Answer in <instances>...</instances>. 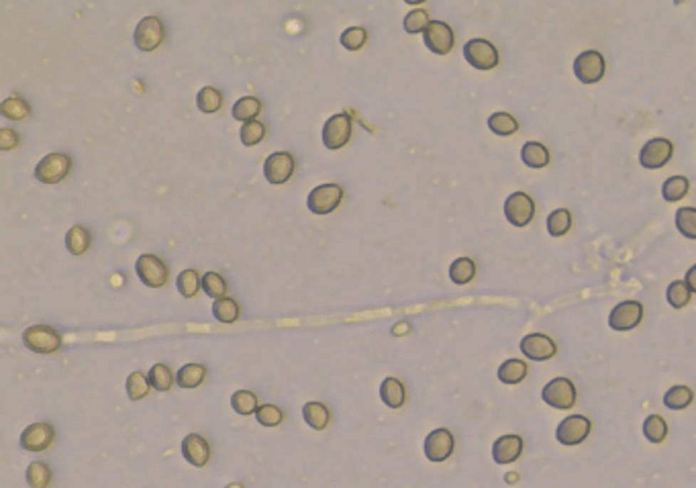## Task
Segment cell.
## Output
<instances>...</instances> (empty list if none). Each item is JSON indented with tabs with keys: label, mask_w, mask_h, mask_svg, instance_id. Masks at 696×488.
<instances>
[{
	"label": "cell",
	"mask_w": 696,
	"mask_h": 488,
	"mask_svg": "<svg viewBox=\"0 0 696 488\" xmlns=\"http://www.w3.org/2000/svg\"><path fill=\"white\" fill-rule=\"evenodd\" d=\"M23 343L33 353L49 355L61 348V337L49 325H31L23 331Z\"/></svg>",
	"instance_id": "1"
},
{
	"label": "cell",
	"mask_w": 696,
	"mask_h": 488,
	"mask_svg": "<svg viewBox=\"0 0 696 488\" xmlns=\"http://www.w3.org/2000/svg\"><path fill=\"white\" fill-rule=\"evenodd\" d=\"M72 170V160L66 153H47L35 166V180L43 184H60Z\"/></svg>",
	"instance_id": "2"
},
{
	"label": "cell",
	"mask_w": 696,
	"mask_h": 488,
	"mask_svg": "<svg viewBox=\"0 0 696 488\" xmlns=\"http://www.w3.org/2000/svg\"><path fill=\"white\" fill-rule=\"evenodd\" d=\"M166 39V27L162 19L157 16H145L137 23L135 33H133V43L141 51H153L164 43Z\"/></svg>",
	"instance_id": "3"
},
{
	"label": "cell",
	"mask_w": 696,
	"mask_h": 488,
	"mask_svg": "<svg viewBox=\"0 0 696 488\" xmlns=\"http://www.w3.org/2000/svg\"><path fill=\"white\" fill-rule=\"evenodd\" d=\"M541 398H544L549 407L563 411V409H572L574 407L578 393H576L574 382L570 380V378L560 376V378H554V380H549L545 384L544 390H541Z\"/></svg>",
	"instance_id": "4"
},
{
	"label": "cell",
	"mask_w": 696,
	"mask_h": 488,
	"mask_svg": "<svg viewBox=\"0 0 696 488\" xmlns=\"http://www.w3.org/2000/svg\"><path fill=\"white\" fill-rule=\"evenodd\" d=\"M353 133V123L348 113H337L329 117L323 127V143L327 150H341L346 147Z\"/></svg>",
	"instance_id": "5"
},
{
	"label": "cell",
	"mask_w": 696,
	"mask_h": 488,
	"mask_svg": "<svg viewBox=\"0 0 696 488\" xmlns=\"http://www.w3.org/2000/svg\"><path fill=\"white\" fill-rule=\"evenodd\" d=\"M341 200H343V188L339 184H321L311 190L306 204L311 213L329 214L341 204Z\"/></svg>",
	"instance_id": "6"
},
{
	"label": "cell",
	"mask_w": 696,
	"mask_h": 488,
	"mask_svg": "<svg viewBox=\"0 0 696 488\" xmlns=\"http://www.w3.org/2000/svg\"><path fill=\"white\" fill-rule=\"evenodd\" d=\"M464 58L472 68L482 70V72L497 68L500 61L499 49L486 39H469L464 46Z\"/></svg>",
	"instance_id": "7"
},
{
	"label": "cell",
	"mask_w": 696,
	"mask_h": 488,
	"mask_svg": "<svg viewBox=\"0 0 696 488\" xmlns=\"http://www.w3.org/2000/svg\"><path fill=\"white\" fill-rule=\"evenodd\" d=\"M135 274L145 286L162 289L167 282V266L162 258L153 254H143L135 261Z\"/></svg>",
	"instance_id": "8"
},
{
	"label": "cell",
	"mask_w": 696,
	"mask_h": 488,
	"mask_svg": "<svg viewBox=\"0 0 696 488\" xmlns=\"http://www.w3.org/2000/svg\"><path fill=\"white\" fill-rule=\"evenodd\" d=\"M606 70L605 58L601 51H582L574 61V74L582 84H596L598 80H603Z\"/></svg>",
	"instance_id": "9"
},
{
	"label": "cell",
	"mask_w": 696,
	"mask_h": 488,
	"mask_svg": "<svg viewBox=\"0 0 696 488\" xmlns=\"http://www.w3.org/2000/svg\"><path fill=\"white\" fill-rule=\"evenodd\" d=\"M504 217L515 227H527L535 217V202L527 192H513L504 200Z\"/></svg>",
	"instance_id": "10"
},
{
	"label": "cell",
	"mask_w": 696,
	"mask_h": 488,
	"mask_svg": "<svg viewBox=\"0 0 696 488\" xmlns=\"http://www.w3.org/2000/svg\"><path fill=\"white\" fill-rule=\"evenodd\" d=\"M423 41L429 51L437 53V56H447L455 43L454 29L443 23V21H431L427 25V29L423 31Z\"/></svg>",
	"instance_id": "11"
},
{
	"label": "cell",
	"mask_w": 696,
	"mask_h": 488,
	"mask_svg": "<svg viewBox=\"0 0 696 488\" xmlns=\"http://www.w3.org/2000/svg\"><path fill=\"white\" fill-rule=\"evenodd\" d=\"M674 153V143L666 137L650 139L639 153V164L648 170L664 168L668 162L672 160Z\"/></svg>",
	"instance_id": "12"
},
{
	"label": "cell",
	"mask_w": 696,
	"mask_h": 488,
	"mask_svg": "<svg viewBox=\"0 0 696 488\" xmlns=\"http://www.w3.org/2000/svg\"><path fill=\"white\" fill-rule=\"evenodd\" d=\"M592 423L584 415H570L556 429V437L561 445H580L591 435Z\"/></svg>",
	"instance_id": "13"
},
{
	"label": "cell",
	"mask_w": 696,
	"mask_h": 488,
	"mask_svg": "<svg viewBox=\"0 0 696 488\" xmlns=\"http://www.w3.org/2000/svg\"><path fill=\"white\" fill-rule=\"evenodd\" d=\"M643 319V305L639 301H623L613 306L608 315V325L615 331H631Z\"/></svg>",
	"instance_id": "14"
},
{
	"label": "cell",
	"mask_w": 696,
	"mask_h": 488,
	"mask_svg": "<svg viewBox=\"0 0 696 488\" xmlns=\"http://www.w3.org/2000/svg\"><path fill=\"white\" fill-rule=\"evenodd\" d=\"M296 168L294 155L288 152H276L264 162V176L270 184H286Z\"/></svg>",
	"instance_id": "15"
},
{
	"label": "cell",
	"mask_w": 696,
	"mask_h": 488,
	"mask_svg": "<svg viewBox=\"0 0 696 488\" xmlns=\"http://www.w3.org/2000/svg\"><path fill=\"white\" fill-rule=\"evenodd\" d=\"M455 440L450 429H435L425 437V456L429 462H445L454 454Z\"/></svg>",
	"instance_id": "16"
},
{
	"label": "cell",
	"mask_w": 696,
	"mask_h": 488,
	"mask_svg": "<svg viewBox=\"0 0 696 488\" xmlns=\"http://www.w3.org/2000/svg\"><path fill=\"white\" fill-rule=\"evenodd\" d=\"M521 351L533 362H545L551 360L558 353L556 341L545 333H529L521 339Z\"/></svg>",
	"instance_id": "17"
},
{
	"label": "cell",
	"mask_w": 696,
	"mask_h": 488,
	"mask_svg": "<svg viewBox=\"0 0 696 488\" xmlns=\"http://www.w3.org/2000/svg\"><path fill=\"white\" fill-rule=\"evenodd\" d=\"M53 437H56L53 427H51L49 423L39 421V423L29 425V427L21 433L19 443H21V447H23L25 452H43V450H47V447L53 443Z\"/></svg>",
	"instance_id": "18"
},
{
	"label": "cell",
	"mask_w": 696,
	"mask_h": 488,
	"mask_svg": "<svg viewBox=\"0 0 696 488\" xmlns=\"http://www.w3.org/2000/svg\"><path fill=\"white\" fill-rule=\"evenodd\" d=\"M182 456L188 464L197 466V468H202L209 464L211 460V447L204 437H200L198 433H188L184 440H182Z\"/></svg>",
	"instance_id": "19"
},
{
	"label": "cell",
	"mask_w": 696,
	"mask_h": 488,
	"mask_svg": "<svg viewBox=\"0 0 696 488\" xmlns=\"http://www.w3.org/2000/svg\"><path fill=\"white\" fill-rule=\"evenodd\" d=\"M521 454H523V437L513 435V433L502 435L492 445V458H494V462L499 466L513 464V462L521 458Z\"/></svg>",
	"instance_id": "20"
},
{
	"label": "cell",
	"mask_w": 696,
	"mask_h": 488,
	"mask_svg": "<svg viewBox=\"0 0 696 488\" xmlns=\"http://www.w3.org/2000/svg\"><path fill=\"white\" fill-rule=\"evenodd\" d=\"M380 398L386 407L390 409H400L407 400V390H405V384L398 380V378H386V380L380 384Z\"/></svg>",
	"instance_id": "21"
},
{
	"label": "cell",
	"mask_w": 696,
	"mask_h": 488,
	"mask_svg": "<svg viewBox=\"0 0 696 488\" xmlns=\"http://www.w3.org/2000/svg\"><path fill=\"white\" fill-rule=\"evenodd\" d=\"M527 372H529V368H527V364L523 360L511 358V360H507V362L500 364L497 376H499V380L502 384L515 386V384H521V382L527 378Z\"/></svg>",
	"instance_id": "22"
},
{
	"label": "cell",
	"mask_w": 696,
	"mask_h": 488,
	"mask_svg": "<svg viewBox=\"0 0 696 488\" xmlns=\"http://www.w3.org/2000/svg\"><path fill=\"white\" fill-rule=\"evenodd\" d=\"M92 237L90 231L82 225H72L68 233H66V249L72 254V256H82L90 249Z\"/></svg>",
	"instance_id": "23"
},
{
	"label": "cell",
	"mask_w": 696,
	"mask_h": 488,
	"mask_svg": "<svg viewBox=\"0 0 696 488\" xmlns=\"http://www.w3.org/2000/svg\"><path fill=\"white\" fill-rule=\"evenodd\" d=\"M521 160L529 168H545L549 164V152H547V147H545L544 143H539V141H527L523 145V150H521Z\"/></svg>",
	"instance_id": "24"
},
{
	"label": "cell",
	"mask_w": 696,
	"mask_h": 488,
	"mask_svg": "<svg viewBox=\"0 0 696 488\" xmlns=\"http://www.w3.org/2000/svg\"><path fill=\"white\" fill-rule=\"evenodd\" d=\"M303 417L306 421V425L317 431H323V429L329 425V419H331V412L327 409V405L323 403H306L303 407Z\"/></svg>",
	"instance_id": "25"
},
{
	"label": "cell",
	"mask_w": 696,
	"mask_h": 488,
	"mask_svg": "<svg viewBox=\"0 0 696 488\" xmlns=\"http://www.w3.org/2000/svg\"><path fill=\"white\" fill-rule=\"evenodd\" d=\"M695 400V393L692 388L684 386V384H678V386H672L664 395V405H666L670 411H684L686 407H690Z\"/></svg>",
	"instance_id": "26"
},
{
	"label": "cell",
	"mask_w": 696,
	"mask_h": 488,
	"mask_svg": "<svg viewBox=\"0 0 696 488\" xmlns=\"http://www.w3.org/2000/svg\"><path fill=\"white\" fill-rule=\"evenodd\" d=\"M261 100L259 98H256V96H243V98H239L235 105H233V119L235 121H241V123H249V121H256V117H258L259 113H261Z\"/></svg>",
	"instance_id": "27"
},
{
	"label": "cell",
	"mask_w": 696,
	"mask_h": 488,
	"mask_svg": "<svg viewBox=\"0 0 696 488\" xmlns=\"http://www.w3.org/2000/svg\"><path fill=\"white\" fill-rule=\"evenodd\" d=\"M488 129L499 137H509V135H515L519 131V123H516L513 115L500 110V113H494V115L488 117Z\"/></svg>",
	"instance_id": "28"
},
{
	"label": "cell",
	"mask_w": 696,
	"mask_h": 488,
	"mask_svg": "<svg viewBox=\"0 0 696 488\" xmlns=\"http://www.w3.org/2000/svg\"><path fill=\"white\" fill-rule=\"evenodd\" d=\"M0 115L9 121H25L31 115V107L21 96H9L0 105Z\"/></svg>",
	"instance_id": "29"
},
{
	"label": "cell",
	"mask_w": 696,
	"mask_h": 488,
	"mask_svg": "<svg viewBox=\"0 0 696 488\" xmlns=\"http://www.w3.org/2000/svg\"><path fill=\"white\" fill-rule=\"evenodd\" d=\"M476 276V264L472 258H457L450 266V278L457 286L469 284Z\"/></svg>",
	"instance_id": "30"
},
{
	"label": "cell",
	"mask_w": 696,
	"mask_h": 488,
	"mask_svg": "<svg viewBox=\"0 0 696 488\" xmlns=\"http://www.w3.org/2000/svg\"><path fill=\"white\" fill-rule=\"evenodd\" d=\"M241 315V308H239V303L231 296H225L221 301H214L212 305V317L219 321V323H235L239 319Z\"/></svg>",
	"instance_id": "31"
},
{
	"label": "cell",
	"mask_w": 696,
	"mask_h": 488,
	"mask_svg": "<svg viewBox=\"0 0 696 488\" xmlns=\"http://www.w3.org/2000/svg\"><path fill=\"white\" fill-rule=\"evenodd\" d=\"M204 378H207V368L202 364H186L176 374V382L180 384V388H197L204 382Z\"/></svg>",
	"instance_id": "32"
},
{
	"label": "cell",
	"mask_w": 696,
	"mask_h": 488,
	"mask_svg": "<svg viewBox=\"0 0 696 488\" xmlns=\"http://www.w3.org/2000/svg\"><path fill=\"white\" fill-rule=\"evenodd\" d=\"M688 190H690V182L686 176H672L662 186V197L666 202H678L688 194Z\"/></svg>",
	"instance_id": "33"
},
{
	"label": "cell",
	"mask_w": 696,
	"mask_h": 488,
	"mask_svg": "<svg viewBox=\"0 0 696 488\" xmlns=\"http://www.w3.org/2000/svg\"><path fill=\"white\" fill-rule=\"evenodd\" d=\"M572 227V213L568 209H556L547 217V233L551 237H561Z\"/></svg>",
	"instance_id": "34"
},
{
	"label": "cell",
	"mask_w": 696,
	"mask_h": 488,
	"mask_svg": "<svg viewBox=\"0 0 696 488\" xmlns=\"http://www.w3.org/2000/svg\"><path fill=\"white\" fill-rule=\"evenodd\" d=\"M197 107L198 110H202L207 115L219 113L221 107H223V94L217 88H212V86H204L197 94Z\"/></svg>",
	"instance_id": "35"
},
{
	"label": "cell",
	"mask_w": 696,
	"mask_h": 488,
	"mask_svg": "<svg viewBox=\"0 0 696 488\" xmlns=\"http://www.w3.org/2000/svg\"><path fill=\"white\" fill-rule=\"evenodd\" d=\"M643 435L650 443H662L668 435V423L660 415H650L643 421Z\"/></svg>",
	"instance_id": "36"
},
{
	"label": "cell",
	"mask_w": 696,
	"mask_h": 488,
	"mask_svg": "<svg viewBox=\"0 0 696 488\" xmlns=\"http://www.w3.org/2000/svg\"><path fill=\"white\" fill-rule=\"evenodd\" d=\"M176 286L184 298H194L198 290L202 289V276L197 270H184L176 278Z\"/></svg>",
	"instance_id": "37"
},
{
	"label": "cell",
	"mask_w": 696,
	"mask_h": 488,
	"mask_svg": "<svg viewBox=\"0 0 696 488\" xmlns=\"http://www.w3.org/2000/svg\"><path fill=\"white\" fill-rule=\"evenodd\" d=\"M690 296H692V290L688 289V284L684 280H674L666 290L668 305L674 308H684L690 303Z\"/></svg>",
	"instance_id": "38"
},
{
	"label": "cell",
	"mask_w": 696,
	"mask_h": 488,
	"mask_svg": "<svg viewBox=\"0 0 696 488\" xmlns=\"http://www.w3.org/2000/svg\"><path fill=\"white\" fill-rule=\"evenodd\" d=\"M231 407H233V411L239 412V415H245V417L247 415H254L259 409L258 397L251 390H237L231 397Z\"/></svg>",
	"instance_id": "39"
},
{
	"label": "cell",
	"mask_w": 696,
	"mask_h": 488,
	"mask_svg": "<svg viewBox=\"0 0 696 488\" xmlns=\"http://www.w3.org/2000/svg\"><path fill=\"white\" fill-rule=\"evenodd\" d=\"M152 384H150V376H145L143 372H131L127 378V397L131 400H141L147 397Z\"/></svg>",
	"instance_id": "40"
},
{
	"label": "cell",
	"mask_w": 696,
	"mask_h": 488,
	"mask_svg": "<svg viewBox=\"0 0 696 488\" xmlns=\"http://www.w3.org/2000/svg\"><path fill=\"white\" fill-rule=\"evenodd\" d=\"M25 478L31 488H47L51 482V470L43 462H31Z\"/></svg>",
	"instance_id": "41"
},
{
	"label": "cell",
	"mask_w": 696,
	"mask_h": 488,
	"mask_svg": "<svg viewBox=\"0 0 696 488\" xmlns=\"http://www.w3.org/2000/svg\"><path fill=\"white\" fill-rule=\"evenodd\" d=\"M676 227L686 239H696V209L682 207L676 213Z\"/></svg>",
	"instance_id": "42"
},
{
	"label": "cell",
	"mask_w": 696,
	"mask_h": 488,
	"mask_svg": "<svg viewBox=\"0 0 696 488\" xmlns=\"http://www.w3.org/2000/svg\"><path fill=\"white\" fill-rule=\"evenodd\" d=\"M202 290L207 292V296H211L214 301H221L227 296V284H225L223 276L217 272H207L202 276Z\"/></svg>",
	"instance_id": "43"
},
{
	"label": "cell",
	"mask_w": 696,
	"mask_h": 488,
	"mask_svg": "<svg viewBox=\"0 0 696 488\" xmlns=\"http://www.w3.org/2000/svg\"><path fill=\"white\" fill-rule=\"evenodd\" d=\"M150 384H152V388H155V390H160V393H167L170 388H172V384H174V376H172V370L167 366H164V364H155V366H152V370H150Z\"/></svg>",
	"instance_id": "44"
},
{
	"label": "cell",
	"mask_w": 696,
	"mask_h": 488,
	"mask_svg": "<svg viewBox=\"0 0 696 488\" xmlns=\"http://www.w3.org/2000/svg\"><path fill=\"white\" fill-rule=\"evenodd\" d=\"M368 41V31L363 27H349L341 33V46L348 51H360Z\"/></svg>",
	"instance_id": "45"
},
{
	"label": "cell",
	"mask_w": 696,
	"mask_h": 488,
	"mask_svg": "<svg viewBox=\"0 0 696 488\" xmlns=\"http://www.w3.org/2000/svg\"><path fill=\"white\" fill-rule=\"evenodd\" d=\"M256 419H258L259 425H264V427H278L284 421V412H282V409H278L276 405H259Z\"/></svg>",
	"instance_id": "46"
},
{
	"label": "cell",
	"mask_w": 696,
	"mask_h": 488,
	"mask_svg": "<svg viewBox=\"0 0 696 488\" xmlns=\"http://www.w3.org/2000/svg\"><path fill=\"white\" fill-rule=\"evenodd\" d=\"M239 137H241L243 145H249V147L251 145H258L259 141L266 137V125L259 121L243 123Z\"/></svg>",
	"instance_id": "47"
},
{
	"label": "cell",
	"mask_w": 696,
	"mask_h": 488,
	"mask_svg": "<svg viewBox=\"0 0 696 488\" xmlns=\"http://www.w3.org/2000/svg\"><path fill=\"white\" fill-rule=\"evenodd\" d=\"M429 23H431L429 13L425 9H412L409 15L405 16V31L410 35H417V33H423Z\"/></svg>",
	"instance_id": "48"
},
{
	"label": "cell",
	"mask_w": 696,
	"mask_h": 488,
	"mask_svg": "<svg viewBox=\"0 0 696 488\" xmlns=\"http://www.w3.org/2000/svg\"><path fill=\"white\" fill-rule=\"evenodd\" d=\"M16 145H19V135H16V131L9 129V127L0 129V150L9 152V150H15Z\"/></svg>",
	"instance_id": "49"
},
{
	"label": "cell",
	"mask_w": 696,
	"mask_h": 488,
	"mask_svg": "<svg viewBox=\"0 0 696 488\" xmlns=\"http://www.w3.org/2000/svg\"><path fill=\"white\" fill-rule=\"evenodd\" d=\"M684 282L688 284V289L692 290V292H696V264L686 272V276H684Z\"/></svg>",
	"instance_id": "50"
}]
</instances>
